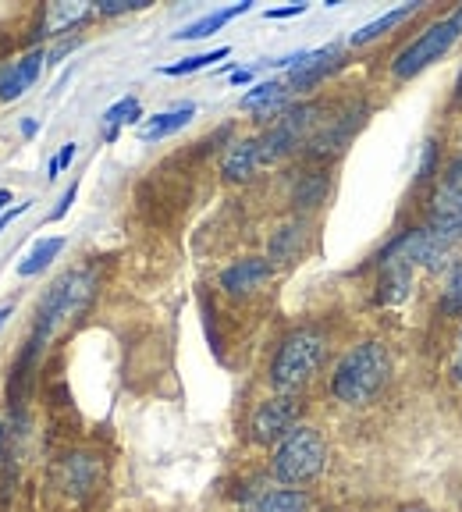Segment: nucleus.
Here are the masks:
<instances>
[{
	"mask_svg": "<svg viewBox=\"0 0 462 512\" xmlns=\"http://www.w3.org/2000/svg\"><path fill=\"white\" fill-rule=\"evenodd\" d=\"M391 377V352L381 342H359L342 356L331 377V395L345 406H367Z\"/></svg>",
	"mask_w": 462,
	"mask_h": 512,
	"instance_id": "obj_1",
	"label": "nucleus"
},
{
	"mask_svg": "<svg viewBox=\"0 0 462 512\" xmlns=\"http://www.w3.org/2000/svg\"><path fill=\"white\" fill-rule=\"evenodd\" d=\"M327 356V335L320 328H299L281 342V349L271 360V384L278 395L303 392L317 377L320 363Z\"/></svg>",
	"mask_w": 462,
	"mask_h": 512,
	"instance_id": "obj_2",
	"label": "nucleus"
},
{
	"mask_svg": "<svg viewBox=\"0 0 462 512\" xmlns=\"http://www.w3.org/2000/svg\"><path fill=\"white\" fill-rule=\"evenodd\" d=\"M327 466V441L317 427L299 424L278 448H274L271 459V477L278 484H288V488H303V484H313V480L324 473Z\"/></svg>",
	"mask_w": 462,
	"mask_h": 512,
	"instance_id": "obj_3",
	"label": "nucleus"
},
{
	"mask_svg": "<svg viewBox=\"0 0 462 512\" xmlns=\"http://www.w3.org/2000/svg\"><path fill=\"white\" fill-rule=\"evenodd\" d=\"M96 296V278L93 271H68L47 288L40 310H36V328H32V342L47 345L54 338V331L61 328L64 320L79 317L82 310L89 306V299Z\"/></svg>",
	"mask_w": 462,
	"mask_h": 512,
	"instance_id": "obj_4",
	"label": "nucleus"
},
{
	"mask_svg": "<svg viewBox=\"0 0 462 512\" xmlns=\"http://www.w3.org/2000/svg\"><path fill=\"white\" fill-rule=\"evenodd\" d=\"M459 36H462V29H459V22H455V15L441 18V22H434L431 29L423 32V36H416V40L395 57L391 72L399 75V79H413V75H420L423 68H431L434 61H441V57L455 47Z\"/></svg>",
	"mask_w": 462,
	"mask_h": 512,
	"instance_id": "obj_5",
	"label": "nucleus"
},
{
	"mask_svg": "<svg viewBox=\"0 0 462 512\" xmlns=\"http://www.w3.org/2000/svg\"><path fill=\"white\" fill-rule=\"evenodd\" d=\"M299 427V399L295 395H271L249 416V441L260 448H278Z\"/></svg>",
	"mask_w": 462,
	"mask_h": 512,
	"instance_id": "obj_6",
	"label": "nucleus"
},
{
	"mask_svg": "<svg viewBox=\"0 0 462 512\" xmlns=\"http://www.w3.org/2000/svg\"><path fill=\"white\" fill-rule=\"evenodd\" d=\"M50 480H54V488L61 491L64 498H72V502H86L100 491L104 484V459L96 456V452H68L54 463L50 470Z\"/></svg>",
	"mask_w": 462,
	"mask_h": 512,
	"instance_id": "obj_7",
	"label": "nucleus"
},
{
	"mask_svg": "<svg viewBox=\"0 0 462 512\" xmlns=\"http://www.w3.org/2000/svg\"><path fill=\"white\" fill-rule=\"evenodd\" d=\"M338 61V47H320V50H303V54L281 57V61H271L278 68H288V89H310L324 79Z\"/></svg>",
	"mask_w": 462,
	"mask_h": 512,
	"instance_id": "obj_8",
	"label": "nucleus"
},
{
	"mask_svg": "<svg viewBox=\"0 0 462 512\" xmlns=\"http://www.w3.org/2000/svg\"><path fill=\"white\" fill-rule=\"evenodd\" d=\"M43 61H47V54H43V50H32V54L18 57V61L0 64V100H4V104L22 100L25 89H32L36 79H40Z\"/></svg>",
	"mask_w": 462,
	"mask_h": 512,
	"instance_id": "obj_9",
	"label": "nucleus"
},
{
	"mask_svg": "<svg viewBox=\"0 0 462 512\" xmlns=\"http://www.w3.org/2000/svg\"><path fill=\"white\" fill-rule=\"evenodd\" d=\"M310 495L303 488H249L242 512H310Z\"/></svg>",
	"mask_w": 462,
	"mask_h": 512,
	"instance_id": "obj_10",
	"label": "nucleus"
},
{
	"mask_svg": "<svg viewBox=\"0 0 462 512\" xmlns=\"http://www.w3.org/2000/svg\"><path fill=\"white\" fill-rule=\"evenodd\" d=\"M271 274H274V264L267 256H246V260H235L231 267H224L221 288L228 296H249V292H256Z\"/></svg>",
	"mask_w": 462,
	"mask_h": 512,
	"instance_id": "obj_11",
	"label": "nucleus"
},
{
	"mask_svg": "<svg viewBox=\"0 0 462 512\" xmlns=\"http://www.w3.org/2000/svg\"><path fill=\"white\" fill-rule=\"evenodd\" d=\"M263 164V153H260V139H239V143H231V150L224 153V178L228 182H246L253 178V171Z\"/></svg>",
	"mask_w": 462,
	"mask_h": 512,
	"instance_id": "obj_12",
	"label": "nucleus"
},
{
	"mask_svg": "<svg viewBox=\"0 0 462 512\" xmlns=\"http://www.w3.org/2000/svg\"><path fill=\"white\" fill-rule=\"evenodd\" d=\"M288 96H292V89H288V82H260V86H253L246 96H242V111H253L260 114V118H271V114H281L288 104Z\"/></svg>",
	"mask_w": 462,
	"mask_h": 512,
	"instance_id": "obj_13",
	"label": "nucleus"
},
{
	"mask_svg": "<svg viewBox=\"0 0 462 512\" xmlns=\"http://www.w3.org/2000/svg\"><path fill=\"white\" fill-rule=\"evenodd\" d=\"M89 4H64V0H57V4H47L43 8V18H40V29L43 36H61V32L75 29V25H82L89 18Z\"/></svg>",
	"mask_w": 462,
	"mask_h": 512,
	"instance_id": "obj_14",
	"label": "nucleus"
},
{
	"mask_svg": "<svg viewBox=\"0 0 462 512\" xmlns=\"http://www.w3.org/2000/svg\"><path fill=\"white\" fill-rule=\"evenodd\" d=\"M253 8L249 0H242V4H231V8H221V11H210V15H203L200 22L185 25L182 32H175V40H203V36H210V32L224 29V25L231 22V18L246 15V11Z\"/></svg>",
	"mask_w": 462,
	"mask_h": 512,
	"instance_id": "obj_15",
	"label": "nucleus"
},
{
	"mask_svg": "<svg viewBox=\"0 0 462 512\" xmlns=\"http://www.w3.org/2000/svg\"><path fill=\"white\" fill-rule=\"evenodd\" d=\"M303 242H306V224L303 221L278 228L274 239H271V264H292L295 256H299V249H303Z\"/></svg>",
	"mask_w": 462,
	"mask_h": 512,
	"instance_id": "obj_16",
	"label": "nucleus"
},
{
	"mask_svg": "<svg viewBox=\"0 0 462 512\" xmlns=\"http://www.w3.org/2000/svg\"><path fill=\"white\" fill-rule=\"evenodd\" d=\"M192 114H196V107H192V104H182V107H175V111H164V114H157V118H153L150 125L139 132V136H143L146 143H153V139H164V136H171V132H178V128L189 125Z\"/></svg>",
	"mask_w": 462,
	"mask_h": 512,
	"instance_id": "obj_17",
	"label": "nucleus"
},
{
	"mask_svg": "<svg viewBox=\"0 0 462 512\" xmlns=\"http://www.w3.org/2000/svg\"><path fill=\"white\" fill-rule=\"evenodd\" d=\"M61 249H64V239H40L36 246H32V253L18 264V274H22V278H32V274L47 271L50 260H54Z\"/></svg>",
	"mask_w": 462,
	"mask_h": 512,
	"instance_id": "obj_18",
	"label": "nucleus"
},
{
	"mask_svg": "<svg viewBox=\"0 0 462 512\" xmlns=\"http://www.w3.org/2000/svg\"><path fill=\"white\" fill-rule=\"evenodd\" d=\"M409 11H413V4H406V8H395V11H388V15H381V18H377V22H370V25H363V29H359V32H352V36H349V43H352V47H363V43L377 40V36H381V32H388L391 25H399L402 18L409 15Z\"/></svg>",
	"mask_w": 462,
	"mask_h": 512,
	"instance_id": "obj_19",
	"label": "nucleus"
},
{
	"mask_svg": "<svg viewBox=\"0 0 462 512\" xmlns=\"http://www.w3.org/2000/svg\"><path fill=\"white\" fill-rule=\"evenodd\" d=\"M139 114H143V107H139L136 96H125V100H118V104L104 111L107 132H118V125H125V121H139Z\"/></svg>",
	"mask_w": 462,
	"mask_h": 512,
	"instance_id": "obj_20",
	"label": "nucleus"
},
{
	"mask_svg": "<svg viewBox=\"0 0 462 512\" xmlns=\"http://www.w3.org/2000/svg\"><path fill=\"white\" fill-rule=\"evenodd\" d=\"M228 54H231L228 47H217V50H210V54L185 57V61H178V64H168V68H164V75H189V72H200V68H210L214 61H224Z\"/></svg>",
	"mask_w": 462,
	"mask_h": 512,
	"instance_id": "obj_21",
	"label": "nucleus"
},
{
	"mask_svg": "<svg viewBox=\"0 0 462 512\" xmlns=\"http://www.w3.org/2000/svg\"><path fill=\"white\" fill-rule=\"evenodd\" d=\"M445 310L462 317V264L452 267V278H448V285H445Z\"/></svg>",
	"mask_w": 462,
	"mask_h": 512,
	"instance_id": "obj_22",
	"label": "nucleus"
},
{
	"mask_svg": "<svg viewBox=\"0 0 462 512\" xmlns=\"http://www.w3.org/2000/svg\"><path fill=\"white\" fill-rule=\"evenodd\" d=\"M324 200V175H310L306 185L295 192V207H317Z\"/></svg>",
	"mask_w": 462,
	"mask_h": 512,
	"instance_id": "obj_23",
	"label": "nucleus"
},
{
	"mask_svg": "<svg viewBox=\"0 0 462 512\" xmlns=\"http://www.w3.org/2000/svg\"><path fill=\"white\" fill-rule=\"evenodd\" d=\"M139 8H146V0H100L96 4L100 15H125V11H139Z\"/></svg>",
	"mask_w": 462,
	"mask_h": 512,
	"instance_id": "obj_24",
	"label": "nucleus"
},
{
	"mask_svg": "<svg viewBox=\"0 0 462 512\" xmlns=\"http://www.w3.org/2000/svg\"><path fill=\"white\" fill-rule=\"evenodd\" d=\"M72 160H75V143H64L61 153H57V157L47 164V178H57L64 168H68V164H72Z\"/></svg>",
	"mask_w": 462,
	"mask_h": 512,
	"instance_id": "obj_25",
	"label": "nucleus"
},
{
	"mask_svg": "<svg viewBox=\"0 0 462 512\" xmlns=\"http://www.w3.org/2000/svg\"><path fill=\"white\" fill-rule=\"evenodd\" d=\"M75 196H79V182H72V185H68V192H64V196H61V203H57V207L50 210V221H61V217L68 214V210H72Z\"/></svg>",
	"mask_w": 462,
	"mask_h": 512,
	"instance_id": "obj_26",
	"label": "nucleus"
},
{
	"mask_svg": "<svg viewBox=\"0 0 462 512\" xmlns=\"http://www.w3.org/2000/svg\"><path fill=\"white\" fill-rule=\"evenodd\" d=\"M434 157H438V146H434V143H427V146H423V164H420V178H431V171H434Z\"/></svg>",
	"mask_w": 462,
	"mask_h": 512,
	"instance_id": "obj_27",
	"label": "nucleus"
},
{
	"mask_svg": "<svg viewBox=\"0 0 462 512\" xmlns=\"http://www.w3.org/2000/svg\"><path fill=\"white\" fill-rule=\"evenodd\" d=\"M306 4H288V8H271L267 11V18H295V15H303Z\"/></svg>",
	"mask_w": 462,
	"mask_h": 512,
	"instance_id": "obj_28",
	"label": "nucleus"
},
{
	"mask_svg": "<svg viewBox=\"0 0 462 512\" xmlns=\"http://www.w3.org/2000/svg\"><path fill=\"white\" fill-rule=\"evenodd\" d=\"M25 210H29V203H18V207H15V210H8V214L0 217V232H4V228H8V224H11V221H15V217H18V214H25Z\"/></svg>",
	"mask_w": 462,
	"mask_h": 512,
	"instance_id": "obj_29",
	"label": "nucleus"
},
{
	"mask_svg": "<svg viewBox=\"0 0 462 512\" xmlns=\"http://www.w3.org/2000/svg\"><path fill=\"white\" fill-rule=\"evenodd\" d=\"M231 82H235V86H246V82H253V72H249V68H242V72H231Z\"/></svg>",
	"mask_w": 462,
	"mask_h": 512,
	"instance_id": "obj_30",
	"label": "nucleus"
},
{
	"mask_svg": "<svg viewBox=\"0 0 462 512\" xmlns=\"http://www.w3.org/2000/svg\"><path fill=\"white\" fill-rule=\"evenodd\" d=\"M455 377L462 381V331H459V349H455Z\"/></svg>",
	"mask_w": 462,
	"mask_h": 512,
	"instance_id": "obj_31",
	"label": "nucleus"
},
{
	"mask_svg": "<svg viewBox=\"0 0 462 512\" xmlns=\"http://www.w3.org/2000/svg\"><path fill=\"white\" fill-rule=\"evenodd\" d=\"M22 136H25V139L36 136V121H32V118H25V121H22Z\"/></svg>",
	"mask_w": 462,
	"mask_h": 512,
	"instance_id": "obj_32",
	"label": "nucleus"
},
{
	"mask_svg": "<svg viewBox=\"0 0 462 512\" xmlns=\"http://www.w3.org/2000/svg\"><path fill=\"white\" fill-rule=\"evenodd\" d=\"M11 203V192L8 189H0V217H4V207Z\"/></svg>",
	"mask_w": 462,
	"mask_h": 512,
	"instance_id": "obj_33",
	"label": "nucleus"
},
{
	"mask_svg": "<svg viewBox=\"0 0 462 512\" xmlns=\"http://www.w3.org/2000/svg\"><path fill=\"white\" fill-rule=\"evenodd\" d=\"M11 313H15V306H0V328H4V320H8Z\"/></svg>",
	"mask_w": 462,
	"mask_h": 512,
	"instance_id": "obj_34",
	"label": "nucleus"
},
{
	"mask_svg": "<svg viewBox=\"0 0 462 512\" xmlns=\"http://www.w3.org/2000/svg\"><path fill=\"white\" fill-rule=\"evenodd\" d=\"M455 96H459V100H462V75H459V86H455Z\"/></svg>",
	"mask_w": 462,
	"mask_h": 512,
	"instance_id": "obj_35",
	"label": "nucleus"
},
{
	"mask_svg": "<svg viewBox=\"0 0 462 512\" xmlns=\"http://www.w3.org/2000/svg\"><path fill=\"white\" fill-rule=\"evenodd\" d=\"M0 445H4V424H0Z\"/></svg>",
	"mask_w": 462,
	"mask_h": 512,
	"instance_id": "obj_36",
	"label": "nucleus"
},
{
	"mask_svg": "<svg viewBox=\"0 0 462 512\" xmlns=\"http://www.w3.org/2000/svg\"><path fill=\"white\" fill-rule=\"evenodd\" d=\"M459 157H462V150H459Z\"/></svg>",
	"mask_w": 462,
	"mask_h": 512,
	"instance_id": "obj_37",
	"label": "nucleus"
},
{
	"mask_svg": "<svg viewBox=\"0 0 462 512\" xmlns=\"http://www.w3.org/2000/svg\"><path fill=\"white\" fill-rule=\"evenodd\" d=\"M420 512H423V509H420Z\"/></svg>",
	"mask_w": 462,
	"mask_h": 512,
	"instance_id": "obj_38",
	"label": "nucleus"
}]
</instances>
